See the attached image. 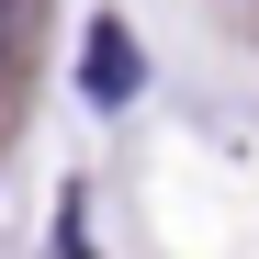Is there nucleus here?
I'll return each instance as SVG.
<instances>
[{"label":"nucleus","mask_w":259,"mask_h":259,"mask_svg":"<svg viewBox=\"0 0 259 259\" xmlns=\"http://www.w3.org/2000/svg\"><path fill=\"white\" fill-rule=\"evenodd\" d=\"M79 91H91V102H124V91H136V46H124L113 23L91 34V79H79Z\"/></svg>","instance_id":"f257e3e1"},{"label":"nucleus","mask_w":259,"mask_h":259,"mask_svg":"<svg viewBox=\"0 0 259 259\" xmlns=\"http://www.w3.org/2000/svg\"><path fill=\"white\" fill-rule=\"evenodd\" d=\"M23 46H34V0H0V79L23 68Z\"/></svg>","instance_id":"f03ea898"}]
</instances>
